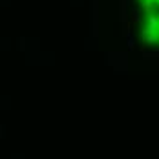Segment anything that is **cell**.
I'll return each instance as SVG.
<instances>
[{
    "label": "cell",
    "mask_w": 159,
    "mask_h": 159,
    "mask_svg": "<svg viewBox=\"0 0 159 159\" xmlns=\"http://www.w3.org/2000/svg\"><path fill=\"white\" fill-rule=\"evenodd\" d=\"M139 22L146 44L159 42V0H139Z\"/></svg>",
    "instance_id": "6da1fadb"
}]
</instances>
